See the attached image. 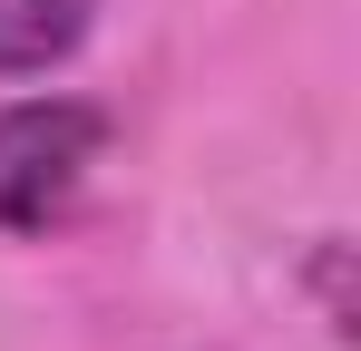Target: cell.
<instances>
[{
  "label": "cell",
  "instance_id": "obj_1",
  "mask_svg": "<svg viewBox=\"0 0 361 351\" xmlns=\"http://www.w3.org/2000/svg\"><path fill=\"white\" fill-rule=\"evenodd\" d=\"M108 156V108L98 98H10L0 108V234H49L68 225V205L88 195V176Z\"/></svg>",
  "mask_w": 361,
  "mask_h": 351
},
{
  "label": "cell",
  "instance_id": "obj_2",
  "mask_svg": "<svg viewBox=\"0 0 361 351\" xmlns=\"http://www.w3.org/2000/svg\"><path fill=\"white\" fill-rule=\"evenodd\" d=\"M98 30V0H0V78H49Z\"/></svg>",
  "mask_w": 361,
  "mask_h": 351
}]
</instances>
